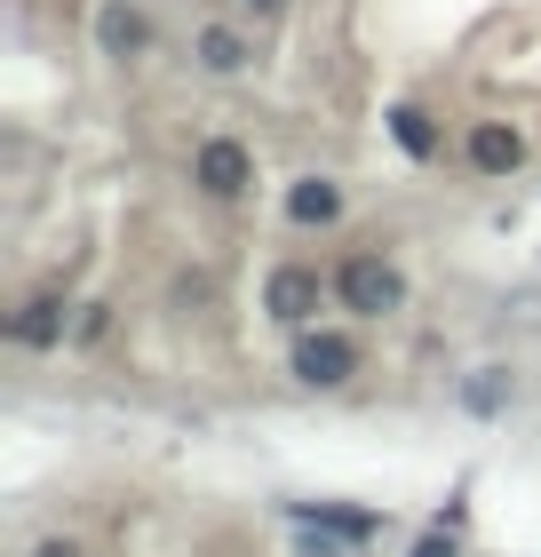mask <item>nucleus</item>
<instances>
[{
  "label": "nucleus",
  "instance_id": "obj_4",
  "mask_svg": "<svg viewBox=\"0 0 541 557\" xmlns=\"http://www.w3.org/2000/svg\"><path fill=\"white\" fill-rule=\"evenodd\" d=\"M192 184L208 191V199H239L255 184V160H247V144H231V136H208L199 144V160H192Z\"/></svg>",
  "mask_w": 541,
  "mask_h": 557
},
{
  "label": "nucleus",
  "instance_id": "obj_13",
  "mask_svg": "<svg viewBox=\"0 0 541 557\" xmlns=\"http://www.w3.org/2000/svg\"><path fill=\"white\" fill-rule=\"evenodd\" d=\"M415 557H462V549H454L446 525H438V534H422V542H415Z\"/></svg>",
  "mask_w": 541,
  "mask_h": 557
},
{
  "label": "nucleus",
  "instance_id": "obj_8",
  "mask_svg": "<svg viewBox=\"0 0 541 557\" xmlns=\"http://www.w3.org/2000/svg\"><path fill=\"white\" fill-rule=\"evenodd\" d=\"M96 33H104V57H144V40H151V24L127 9V0H112L104 16H96Z\"/></svg>",
  "mask_w": 541,
  "mask_h": 557
},
{
  "label": "nucleus",
  "instance_id": "obj_3",
  "mask_svg": "<svg viewBox=\"0 0 541 557\" xmlns=\"http://www.w3.org/2000/svg\"><path fill=\"white\" fill-rule=\"evenodd\" d=\"M319 302H327V278H319L311 263H279L271 287H263V311H271L279 326H311Z\"/></svg>",
  "mask_w": 541,
  "mask_h": 557
},
{
  "label": "nucleus",
  "instance_id": "obj_5",
  "mask_svg": "<svg viewBox=\"0 0 541 557\" xmlns=\"http://www.w3.org/2000/svg\"><path fill=\"white\" fill-rule=\"evenodd\" d=\"M287 518L295 525H311V534H327V542H367L374 534V510H334V502H287Z\"/></svg>",
  "mask_w": 541,
  "mask_h": 557
},
{
  "label": "nucleus",
  "instance_id": "obj_9",
  "mask_svg": "<svg viewBox=\"0 0 541 557\" xmlns=\"http://www.w3.org/2000/svg\"><path fill=\"white\" fill-rule=\"evenodd\" d=\"M287 215H295V223H334V215H343V184H327V175H303V184L287 191Z\"/></svg>",
  "mask_w": 541,
  "mask_h": 557
},
{
  "label": "nucleus",
  "instance_id": "obj_2",
  "mask_svg": "<svg viewBox=\"0 0 541 557\" xmlns=\"http://www.w3.org/2000/svg\"><path fill=\"white\" fill-rule=\"evenodd\" d=\"M295 374H303L311 391L351 383V374H358V343L334 335V326H303V335H295Z\"/></svg>",
  "mask_w": 541,
  "mask_h": 557
},
{
  "label": "nucleus",
  "instance_id": "obj_10",
  "mask_svg": "<svg viewBox=\"0 0 541 557\" xmlns=\"http://www.w3.org/2000/svg\"><path fill=\"white\" fill-rule=\"evenodd\" d=\"M391 136H398V151H406V160H438V128H430V112L398 104V112H391Z\"/></svg>",
  "mask_w": 541,
  "mask_h": 557
},
{
  "label": "nucleus",
  "instance_id": "obj_11",
  "mask_svg": "<svg viewBox=\"0 0 541 557\" xmlns=\"http://www.w3.org/2000/svg\"><path fill=\"white\" fill-rule=\"evenodd\" d=\"M199 64H208V72H239L247 64V40L231 33V24H208V33H199Z\"/></svg>",
  "mask_w": 541,
  "mask_h": 557
},
{
  "label": "nucleus",
  "instance_id": "obj_7",
  "mask_svg": "<svg viewBox=\"0 0 541 557\" xmlns=\"http://www.w3.org/2000/svg\"><path fill=\"white\" fill-rule=\"evenodd\" d=\"M16 343H33V350H48V343H64V295H33L16 311V326H9Z\"/></svg>",
  "mask_w": 541,
  "mask_h": 557
},
{
  "label": "nucleus",
  "instance_id": "obj_15",
  "mask_svg": "<svg viewBox=\"0 0 541 557\" xmlns=\"http://www.w3.org/2000/svg\"><path fill=\"white\" fill-rule=\"evenodd\" d=\"M239 9H255V16H271V9H287V0H239Z\"/></svg>",
  "mask_w": 541,
  "mask_h": 557
},
{
  "label": "nucleus",
  "instance_id": "obj_6",
  "mask_svg": "<svg viewBox=\"0 0 541 557\" xmlns=\"http://www.w3.org/2000/svg\"><path fill=\"white\" fill-rule=\"evenodd\" d=\"M518 160H526V136H518V128H502V120L470 128V168H478V175H509Z\"/></svg>",
  "mask_w": 541,
  "mask_h": 557
},
{
  "label": "nucleus",
  "instance_id": "obj_12",
  "mask_svg": "<svg viewBox=\"0 0 541 557\" xmlns=\"http://www.w3.org/2000/svg\"><path fill=\"white\" fill-rule=\"evenodd\" d=\"M470 407H478V414L502 407V374H478V383H470Z\"/></svg>",
  "mask_w": 541,
  "mask_h": 557
},
{
  "label": "nucleus",
  "instance_id": "obj_14",
  "mask_svg": "<svg viewBox=\"0 0 541 557\" xmlns=\"http://www.w3.org/2000/svg\"><path fill=\"white\" fill-rule=\"evenodd\" d=\"M33 557H81V549H72V542H40Z\"/></svg>",
  "mask_w": 541,
  "mask_h": 557
},
{
  "label": "nucleus",
  "instance_id": "obj_1",
  "mask_svg": "<svg viewBox=\"0 0 541 557\" xmlns=\"http://www.w3.org/2000/svg\"><path fill=\"white\" fill-rule=\"evenodd\" d=\"M334 295H343L358 319H382V311H398V302H406V278L382 256H351L343 271H334Z\"/></svg>",
  "mask_w": 541,
  "mask_h": 557
}]
</instances>
